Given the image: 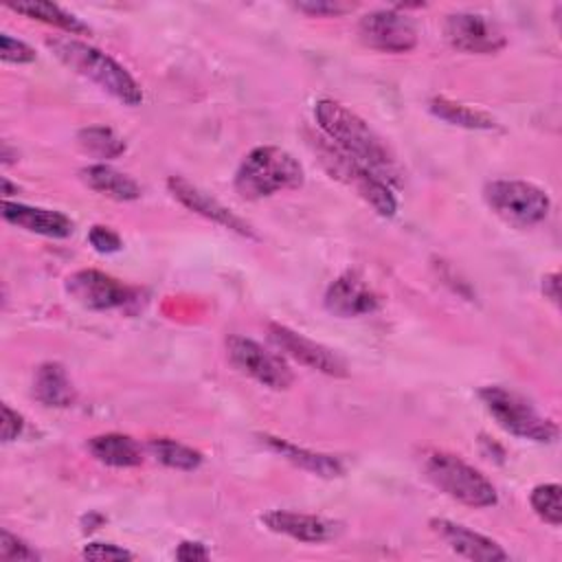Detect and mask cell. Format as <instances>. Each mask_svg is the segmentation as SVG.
Listing matches in <instances>:
<instances>
[{
    "mask_svg": "<svg viewBox=\"0 0 562 562\" xmlns=\"http://www.w3.org/2000/svg\"><path fill=\"white\" fill-rule=\"evenodd\" d=\"M68 294L88 310L105 312L127 307L136 301V290L123 281L99 272V270H79L66 279Z\"/></svg>",
    "mask_w": 562,
    "mask_h": 562,
    "instance_id": "9c48e42d",
    "label": "cell"
},
{
    "mask_svg": "<svg viewBox=\"0 0 562 562\" xmlns=\"http://www.w3.org/2000/svg\"><path fill=\"white\" fill-rule=\"evenodd\" d=\"M268 338L270 342L285 356L294 358L296 362L310 367V369H316L321 373H327V375H336V378H342L347 375V364L345 360L331 351L329 347L285 327V325H279V323H270L268 325Z\"/></svg>",
    "mask_w": 562,
    "mask_h": 562,
    "instance_id": "7c38bea8",
    "label": "cell"
},
{
    "mask_svg": "<svg viewBox=\"0 0 562 562\" xmlns=\"http://www.w3.org/2000/svg\"><path fill=\"white\" fill-rule=\"evenodd\" d=\"M0 560L35 562V560H40V553L35 549H31V544H26L22 538L2 529L0 531Z\"/></svg>",
    "mask_w": 562,
    "mask_h": 562,
    "instance_id": "4316f807",
    "label": "cell"
},
{
    "mask_svg": "<svg viewBox=\"0 0 562 562\" xmlns=\"http://www.w3.org/2000/svg\"><path fill=\"white\" fill-rule=\"evenodd\" d=\"M323 160L329 167V171L336 178L351 184L358 191V195L364 198L373 206V211L378 215H382V217L395 215L397 200L384 180H380L378 176H373L371 171L360 167L356 160H351L347 154H342L334 143H327L323 147Z\"/></svg>",
    "mask_w": 562,
    "mask_h": 562,
    "instance_id": "ba28073f",
    "label": "cell"
},
{
    "mask_svg": "<svg viewBox=\"0 0 562 562\" xmlns=\"http://www.w3.org/2000/svg\"><path fill=\"white\" fill-rule=\"evenodd\" d=\"M81 180L90 189H94V191H99V193H103L112 200L127 202V200H136L140 195V187L134 178H130V176H125V173H121L114 167L103 165V162L81 169Z\"/></svg>",
    "mask_w": 562,
    "mask_h": 562,
    "instance_id": "44dd1931",
    "label": "cell"
},
{
    "mask_svg": "<svg viewBox=\"0 0 562 562\" xmlns=\"http://www.w3.org/2000/svg\"><path fill=\"white\" fill-rule=\"evenodd\" d=\"M481 402L485 404L487 413L496 419V424L516 435L520 439L531 441H553L558 437V426L542 417L525 397L503 386H483L479 391Z\"/></svg>",
    "mask_w": 562,
    "mask_h": 562,
    "instance_id": "5b68a950",
    "label": "cell"
},
{
    "mask_svg": "<svg viewBox=\"0 0 562 562\" xmlns=\"http://www.w3.org/2000/svg\"><path fill=\"white\" fill-rule=\"evenodd\" d=\"M261 441H266V446L270 450H274L277 454H281L285 461L294 463L301 470H307V472L325 476V479H334V476L342 474V463L336 457H331V454L314 452V450L294 446V443H290L285 439L272 437V435H261Z\"/></svg>",
    "mask_w": 562,
    "mask_h": 562,
    "instance_id": "ac0fdd59",
    "label": "cell"
},
{
    "mask_svg": "<svg viewBox=\"0 0 562 562\" xmlns=\"http://www.w3.org/2000/svg\"><path fill=\"white\" fill-rule=\"evenodd\" d=\"M430 112L435 116H439L441 121L450 123V125H459V127H468V130H492L496 127V121L481 112V110H472L463 103H454L446 97H435L430 101Z\"/></svg>",
    "mask_w": 562,
    "mask_h": 562,
    "instance_id": "603a6c76",
    "label": "cell"
},
{
    "mask_svg": "<svg viewBox=\"0 0 562 562\" xmlns=\"http://www.w3.org/2000/svg\"><path fill=\"white\" fill-rule=\"evenodd\" d=\"M296 9L316 15V18H336L353 9V4H342V2H321V0H307V2H296Z\"/></svg>",
    "mask_w": 562,
    "mask_h": 562,
    "instance_id": "4dcf8cb0",
    "label": "cell"
},
{
    "mask_svg": "<svg viewBox=\"0 0 562 562\" xmlns=\"http://www.w3.org/2000/svg\"><path fill=\"white\" fill-rule=\"evenodd\" d=\"M0 57L11 64H29L35 59V50L29 44L2 33L0 35Z\"/></svg>",
    "mask_w": 562,
    "mask_h": 562,
    "instance_id": "83f0119b",
    "label": "cell"
},
{
    "mask_svg": "<svg viewBox=\"0 0 562 562\" xmlns=\"http://www.w3.org/2000/svg\"><path fill=\"white\" fill-rule=\"evenodd\" d=\"M13 11L26 15V18H33V20H40V22H46V24H53L61 31H66L68 35H77V33H86L88 26L75 18L72 13L64 11L61 7L53 4V2H42V0H26V2H11L9 4Z\"/></svg>",
    "mask_w": 562,
    "mask_h": 562,
    "instance_id": "7402d4cb",
    "label": "cell"
},
{
    "mask_svg": "<svg viewBox=\"0 0 562 562\" xmlns=\"http://www.w3.org/2000/svg\"><path fill=\"white\" fill-rule=\"evenodd\" d=\"M325 307L340 316H364L380 307V296L369 288V283L358 277L356 272H347L331 281V285L325 292Z\"/></svg>",
    "mask_w": 562,
    "mask_h": 562,
    "instance_id": "5bb4252c",
    "label": "cell"
},
{
    "mask_svg": "<svg viewBox=\"0 0 562 562\" xmlns=\"http://www.w3.org/2000/svg\"><path fill=\"white\" fill-rule=\"evenodd\" d=\"M483 198L487 206L507 224L527 228L549 215V195L525 180H494L485 184Z\"/></svg>",
    "mask_w": 562,
    "mask_h": 562,
    "instance_id": "8992f818",
    "label": "cell"
},
{
    "mask_svg": "<svg viewBox=\"0 0 562 562\" xmlns=\"http://www.w3.org/2000/svg\"><path fill=\"white\" fill-rule=\"evenodd\" d=\"M2 217L18 228L46 235V237H68L75 228L72 220L59 211L26 206L9 200H4L2 204Z\"/></svg>",
    "mask_w": 562,
    "mask_h": 562,
    "instance_id": "e0dca14e",
    "label": "cell"
},
{
    "mask_svg": "<svg viewBox=\"0 0 562 562\" xmlns=\"http://www.w3.org/2000/svg\"><path fill=\"white\" fill-rule=\"evenodd\" d=\"M303 180V167L290 151L261 145L244 156L235 173V191L244 200H261L285 189H296Z\"/></svg>",
    "mask_w": 562,
    "mask_h": 562,
    "instance_id": "3957f363",
    "label": "cell"
},
{
    "mask_svg": "<svg viewBox=\"0 0 562 562\" xmlns=\"http://www.w3.org/2000/svg\"><path fill=\"white\" fill-rule=\"evenodd\" d=\"M261 522L274 531L290 536L301 542H327L340 533V522L327 520L323 516L314 514H299V512H285V509H272L261 516Z\"/></svg>",
    "mask_w": 562,
    "mask_h": 562,
    "instance_id": "2e32d148",
    "label": "cell"
},
{
    "mask_svg": "<svg viewBox=\"0 0 562 562\" xmlns=\"http://www.w3.org/2000/svg\"><path fill=\"white\" fill-rule=\"evenodd\" d=\"M167 187L171 191V195L184 204L189 211L206 217V220H213L215 224L228 228V231H235L239 235H246V237H255V231L250 228L248 222H244L239 215H235L228 206H224L222 202H217L215 198H211L209 193H204L200 187L191 184L189 180L180 178V176H171L167 180Z\"/></svg>",
    "mask_w": 562,
    "mask_h": 562,
    "instance_id": "4fadbf2b",
    "label": "cell"
},
{
    "mask_svg": "<svg viewBox=\"0 0 562 562\" xmlns=\"http://www.w3.org/2000/svg\"><path fill=\"white\" fill-rule=\"evenodd\" d=\"M560 485L558 483H544L533 487L529 501L533 512L549 525L558 527L562 522V503H560Z\"/></svg>",
    "mask_w": 562,
    "mask_h": 562,
    "instance_id": "484cf974",
    "label": "cell"
},
{
    "mask_svg": "<svg viewBox=\"0 0 562 562\" xmlns=\"http://www.w3.org/2000/svg\"><path fill=\"white\" fill-rule=\"evenodd\" d=\"M77 143L83 151H88L97 158H116L125 151L123 138L105 125H90V127L79 130Z\"/></svg>",
    "mask_w": 562,
    "mask_h": 562,
    "instance_id": "d4e9b609",
    "label": "cell"
},
{
    "mask_svg": "<svg viewBox=\"0 0 562 562\" xmlns=\"http://www.w3.org/2000/svg\"><path fill=\"white\" fill-rule=\"evenodd\" d=\"M46 46L64 66L90 79L101 90L112 94L116 101L125 105H138L143 101V90L134 81V77L103 50L86 42H79L75 37H59V35L48 37Z\"/></svg>",
    "mask_w": 562,
    "mask_h": 562,
    "instance_id": "7a4b0ae2",
    "label": "cell"
},
{
    "mask_svg": "<svg viewBox=\"0 0 562 562\" xmlns=\"http://www.w3.org/2000/svg\"><path fill=\"white\" fill-rule=\"evenodd\" d=\"M176 558L182 560V562H200V560H209V551H206V547L202 542L184 540V542L178 544Z\"/></svg>",
    "mask_w": 562,
    "mask_h": 562,
    "instance_id": "d6a6232c",
    "label": "cell"
},
{
    "mask_svg": "<svg viewBox=\"0 0 562 562\" xmlns=\"http://www.w3.org/2000/svg\"><path fill=\"white\" fill-rule=\"evenodd\" d=\"M443 33L452 48L476 55L496 53L507 42L503 29L492 18L472 11L450 13L443 22Z\"/></svg>",
    "mask_w": 562,
    "mask_h": 562,
    "instance_id": "30bf717a",
    "label": "cell"
},
{
    "mask_svg": "<svg viewBox=\"0 0 562 562\" xmlns=\"http://www.w3.org/2000/svg\"><path fill=\"white\" fill-rule=\"evenodd\" d=\"M432 531L459 555L476 562H501L507 560V551L492 538L476 533L459 522L446 520V518H432L430 520Z\"/></svg>",
    "mask_w": 562,
    "mask_h": 562,
    "instance_id": "9a60e30c",
    "label": "cell"
},
{
    "mask_svg": "<svg viewBox=\"0 0 562 562\" xmlns=\"http://www.w3.org/2000/svg\"><path fill=\"white\" fill-rule=\"evenodd\" d=\"M33 395L44 406H55V408H66L75 402L72 382L59 362H44L35 371Z\"/></svg>",
    "mask_w": 562,
    "mask_h": 562,
    "instance_id": "ffe728a7",
    "label": "cell"
},
{
    "mask_svg": "<svg viewBox=\"0 0 562 562\" xmlns=\"http://www.w3.org/2000/svg\"><path fill=\"white\" fill-rule=\"evenodd\" d=\"M424 472L435 487L468 507H490L498 498L492 481L457 454L430 452L424 459Z\"/></svg>",
    "mask_w": 562,
    "mask_h": 562,
    "instance_id": "277c9868",
    "label": "cell"
},
{
    "mask_svg": "<svg viewBox=\"0 0 562 562\" xmlns=\"http://www.w3.org/2000/svg\"><path fill=\"white\" fill-rule=\"evenodd\" d=\"M90 454L112 468H134L143 463V450L140 446L121 432H105L97 435L88 441Z\"/></svg>",
    "mask_w": 562,
    "mask_h": 562,
    "instance_id": "d6986e66",
    "label": "cell"
},
{
    "mask_svg": "<svg viewBox=\"0 0 562 562\" xmlns=\"http://www.w3.org/2000/svg\"><path fill=\"white\" fill-rule=\"evenodd\" d=\"M147 450L156 461H160L167 468L173 470H195L202 463V454L180 441L160 437V439H149Z\"/></svg>",
    "mask_w": 562,
    "mask_h": 562,
    "instance_id": "cb8c5ba5",
    "label": "cell"
},
{
    "mask_svg": "<svg viewBox=\"0 0 562 562\" xmlns=\"http://www.w3.org/2000/svg\"><path fill=\"white\" fill-rule=\"evenodd\" d=\"M81 555L86 560H97V562H116V560H132V553L123 547L110 544V542H90L83 547Z\"/></svg>",
    "mask_w": 562,
    "mask_h": 562,
    "instance_id": "f1b7e54d",
    "label": "cell"
},
{
    "mask_svg": "<svg viewBox=\"0 0 562 562\" xmlns=\"http://www.w3.org/2000/svg\"><path fill=\"white\" fill-rule=\"evenodd\" d=\"M314 119L323 134L342 154L360 167L384 180L386 184L400 182V167L384 145V140L358 114L331 99H321L314 105Z\"/></svg>",
    "mask_w": 562,
    "mask_h": 562,
    "instance_id": "6da1fadb",
    "label": "cell"
},
{
    "mask_svg": "<svg viewBox=\"0 0 562 562\" xmlns=\"http://www.w3.org/2000/svg\"><path fill=\"white\" fill-rule=\"evenodd\" d=\"M542 292L551 303L560 301V277H558V272H551V274L542 277Z\"/></svg>",
    "mask_w": 562,
    "mask_h": 562,
    "instance_id": "836d02e7",
    "label": "cell"
},
{
    "mask_svg": "<svg viewBox=\"0 0 562 562\" xmlns=\"http://www.w3.org/2000/svg\"><path fill=\"white\" fill-rule=\"evenodd\" d=\"M226 351L231 362L257 380L259 384L274 389V391H285L294 382L292 369L283 362L281 356L274 351H268L259 342L244 338V336H228L226 338Z\"/></svg>",
    "mask_w": 562,
    "mask_h": 562,
    "instance_id": "52a82bcc",
    "label": "cell"
},
{
    "mask_svg": "<svg viewBox=\"0 0 562 562\" xmlns=\"http://www.w3.org/2000/svg\"><path fill=\"white\" fill-rule=\"evenodd\" d=\"M358 35L362 44L382 53H406L417 44L415 24L408 15L395 9H380L362 15Z\"/></svg>",
    "mask_w": 562,
    "mask_h": 562,
    "instance_id": "8fae6325",
    "label": "cell"
},
{
    "mask_svg": "<svg viewBox=\"0 0 562 562\" xmlns=\"http://www.w3.org/2000/svg\"><path fill=\"white\" fill-rule=\"evenodd\" d=\"M88 241H90V246L97 252H103V255L116 252L123 246L121 237L112 228H108V226H92L90 233H88Z\"/></svg>",
    "mask_w": 562,
    "mask_h": 562,
    "instance_id": "f546056e",
    "label": "cell"
},
{
    "mask_svg": "<svg viewBox=\"0 0 562 562\" xmlns=\"http://www.w3.org/2000/svg\"><path fill=\"white\" fill-rule=\"evenodd\" d=\"M24 428L22 415H18L9 404H2V441H13Z\"/></svg>",
    "mask_w": 562,
    "mask_h": 562,
    "instance_id": "1f68e13d",
    "label": "cell"
}]
</instances>
